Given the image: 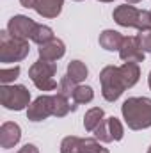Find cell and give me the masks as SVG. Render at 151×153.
<instances>
[{"label": "cell", "instance_id": "5", "mask_svg": "<svg viewBox=\"0 0 151 153\" xmlns=\"http://www.w3.org/2000/svg\"><path fill=\"white\" fill-rule=\"evenodd\" d=\"M57 64L50 62V61H36L30 68H29V76L32 80V84L38 87L39 91H53L59 87L57 80Z\"/></svg>", "mask_w": 151, "mask_h": 153}, {"label": "cell", "instance_id": "2", "mask_svg": "<svg viewBox=\"0 0 151 153\" xmlns=\"http://www.w3.org/2000/svg\"><path fill=\"white\" fill-rule=\"evenodd\" d=\"M114 22L121 27H132L137 30H146L151 29V14L150 11L137 9L132 4H123L117 5L112 13Z\"/></svg>", "mask_w": 151, "mask_h": 153}, {"label": "cell", "instance_id": "23", "mask_svg": "<svg viewBox=\"0 0 151 153\" xmlns=\"http://www.w3.org/2000/svg\"><path fill=\"white\" fill-rule=\"evenodd\" d=\"M20 76V66H13V68H2L0 70V82L2 84H11Z\"/></svg>", "mask_w": 151, "mask_h": 153}, {"label": "cell", "instance_id": "1", "mask_svg": "<svg viewBox=\"0 0 151 153\" xmlns=\"http://www.w3.org/2000/svg\"><path fill=\"white\" fill-rule=\"evenodd\" d=\"M121 114L130 130H144L151 126V98L132 96L121 105Z\"/></svg>", "mask_w": 151, "mask_h": 153}, {"label": "cell", "instance_id": "9", "mask_svg": "<svg viewBox=\"0 0 151 153\" xmlns=\"http://www.w3.org/2000/svg\"><path fill=\"white\" fill-rule=\"evenodd\" d=\"M119 57L121 61L124 62H144V57H146V52L141 48V43L137 36H126L121 48H119Z\"/></svg>", "mask_w": 151, "mask_h": 153}, {"label": "cell", "instance_id": "21", "mask_svg": "<svg viewBox=\"0 0 151 153\" xmlns=\"http://www.w3.org/2000/svg\"><path fill=\"white\" fill-rule=\"evenodd\" d=\"M82 139L76 135H68L61 143V153H80Z\"/></svg>", "mask_w": 151, "mask_h": 153}, {"label": "cell", "instance_id": "26", "mask_svg": "<svg viewBox=\"0 0 151 153\" xmlns=\"http://www.w3.org/2000/svg\"><path fill=\"white\" fill-rule=\"evenodd\" d=\"M20 4H21L23 7H27V9H34L36 4H38V0H20Z\"/></svg>", "mask_w": 151, "mask_h": 153}, {"label": "cell", "instance_id": "29", "mask_svg": "<svg viewBox=\"0 0 151 153\" xmlns=\"http://www.w3.org/2000/svg\"><path fill=\"white\" fill-rule=\"evenodd\" d=\"M98 2H105V4H109V2H114V0H98Z\"/></svg>", "mask_w": 151, "mask_h": 153}, {"label": "cell", "instance_id": "4", "mask_svg": "<svg viewBox=\"0 0 151 153\" xmlns=\"http://www.w3.org/2000/svg\"><path fill=\"white\" fill-rule=\"evenodd\" d=\"M0 103L7 111H23L30 105V91L21 84H2Z\"/></svg>", "mask_w": 151, "mask_h": 153}, {"label": "cell", "instance_id": "32", "mask_svg": "<svg viewBox=\"0 0 151 153\" xmlns=\"http://www.w3.org/2000/svg\"><path fill=\"white\" fill-rule=\"evenodd\" d=\"M150 14H151V11H150Z\"/></svg>", "mask_w": 151, "mask_h": 153}, {"label": "cell", "instance_id": "7", "mask_svg": "<svg viewBox=\"0 0 151 153\" xmlns=\"http://www.w3.org/2000/svg\"><path fill=\"white\" fill-rule=\"evenodd\" d=\"M36 27V22L25 14H14L9 23H7V32L13 38H20V39H30L32 30Z\"/></svg>", "mask_w": 151, "mask_h": 153}, {"label": "cell", "instance_id": "13", "mask_svg": "<svg viewBox=\"0 0 151 153\" xmlns=\"http://www.w3.org/2000/svg\"><path fill=\"white\" fill-rule=\"evenodd\" d=\"M64 0H38L36 4V13L43 18H57L62 11Z\"/></svg>", "mask_w": 151, "mask_h": 153}, {"label": "cell", "instance_id": "17", "mask_svg": "<svg viewBox=\"0 0 151 153\" xmlns=\"http://www.w3.org/2000/svg\"><path fill=\"white\" fill-rule=\"evenodd\" d=\"M66 75L70 76L73 82L80 84V82H84V80L87 78V75H89V70H87V66H85L82 61L75 59V61H71V62L68 64V73H66Z\"/></svg>", "mask_w": 151, "mask_h": 153}, {"label": "cell", "instance_id": "22", "mask_svg": "<svg viewBox=\"0 0 151 153\" xmlns=\"http://www.w3.org/2000/svg\"><path fill=\"white\" fill-rule=\"evenodd\" d=\"M76 82H73L70 76H62L61 78V82H59V87H57V93L59 94H62V96H66V98H73V93H75L76 89Z\"/></svg>", "mask_w": 151, "mask_h": 153}, {"label": "cell", "instance_id": "28", "mask_svg": "<svg viewBox=\"0 0 151 153\" xmlns=\"http://www.w3.org/2000/svg\"><path fill=\"white\" fill-rule=\"evenodd\" d=\"M148 85H150V89H151V71H150V76H148Z\"/></svg>", "mask_w": 151, "mask_h": 153}, {"label": "cell", "instance_id": "24", "mask_svg": "<svg viewBox=\"0 0 151 153\" xmlns=\"http://www.w3.org/2000/svg\"><path fill=\"white\" fill-rule=\"evenodd\" d=\"M137 39H139V43H141V48H142L146 53H148V52H151V29L139 30Z\"/></svg>", "mask_w": 151, "mask_h": 153}, {"label": "cell", "instance_id": "11", "mask_svg": "<svg viewBox=\"0 0 151 153\" xmlns=\"http://www.w3.org/2000/svg\"><path fill=\"white\" fill-rule=\"evenodd\" d=\"M21 139V128L18 123L13 121H5L0 126V146L4 150H11L14 148Z\"/></svg>", "mask_w": 151, "mask_h": 153}, {"label": "cell", "instance_id": "31", "mask_svg": "<svg viewBox=\"0 0 151 153\" xmlns=\"http://www.w3.org/2000/svg\"><path fill=\"white\" fill-rule=\"evenodd\" d=\"M75 2H82V0H75Z\"/></svg>", "mask_w": 151, "mask_h": 153}, {"label": "cell", "instance_id": "19", "mask_svg": "<svg viewBox=\"0 0 151 153\" xmlns=\"http://www.w3.org/2000/svg\"><path fill=\"white\" fill-rule=\"evenodd\" d=\"M93 98H94V91H93V87H89V85H82V84L76 85L75 93H73V103H75V105L89 103V102H93Z\"/></svg>", "mask_w": 151, "mask_h": 153}, {"label": "cell", "instance_id": "25", "mask_svg": "<svg viewBox=\"0 0 151 153\" xmlns=\"http://www.w3.org/2000/svg\"><path fill=\"white\" fill-rule=\"evenodd\" d=\"M16 153H39V148L36 144H25V146H21Z\"/></svg>", "mask_w": 151, "mask_h": 153}, {"label": "cell", "instance_id": "20", "mask_svg": "<svg viewBox=\"0 0 151 153\" xmlns=\"http://www.w3.org/2000/svg\"><path fill=\"white\" fill-rule=\"evenodd\" d=\"M80 153H110V152L105 146H101L96 137H85V139H82Z\"/></svg>", "mask_w": 151, "mask_h": 153}, {"label": "cell", "instance_id": "12", "mask_svg": "<svg viewBox=\"0 0 151 153\" xmlns=\"http://www.w3.org/2000/svg\"><path fill=\"white\" fill-rule=\"evenodd\" d=\"M123 41H124V36L112 29H107L100 34V46L107 52H119Z\"/></svg>", "mask_w": 151, "mask_h": 153}, {"label": "cell", "instance_id": "14", "mask_svg": "<svg viewBox=\"0 0 151 153\" xmlns=\"http://www.w3.org/2000/svg\"><path fill=\"white\" fill-rule=\"evenodd\" d=\"M119 70H121V75H123L126 89L133 87L139 82V78H141V68H139L137 62H124V64L119 66Z\"/></svg>", "mask_w": 151, "mask_h": 153}, {"label": "cell", "instance_id": "6", "mask_svg": "<svg viewBox=\"0 0 151 153\" xmlns=\"http://www.w3.org/2000/svg\"><path fill=\"white\" fill-rule=\"evenodd\" d=\"M100 84H101V94L107 102L119 100V96L126 91L119 66H105L100 73Z\"/></svg>", "mask_w": 151, "mask_h": 153}, {"label": "cell", "instance_id": "10", "mask_svg": "<svg viewBox=\"0 0 151 153\" xmlns=\"http://www.w3.org/2000/svg\"><path fill=\"white\" fill-rule=\"evenodd\" d=\"M38 53H39V59H43V61L57 62L59 59L64 57V53H66V45H64L62 39L53 38V39H50L48 43L41 45L38 48Z\"/></svg>", "mask_w": 151, "mask_h": 153}, {"label": "cell", "instance_id": "16", "mask_svg": "<svg viewBox=\"0 0 151 153\" xmlns=\"http://www.w3.org/2000/svg\"><path fill=\"white\" fill-rule=\"evenodd\" d=\"M103 119H105L103 109H101V107H93V109H89V111L85 112V116H84V128H85L87 132H94L96 126H98Z\"/></svg>", "mask_w": 151, "mask_h": 153}, {"label": "cell", "instance_id": "18", "mask_svg": "<svg viewBox=\"0 0 151 153\" xmlns=\"http://www.w3.org/2000/svg\"><path fill=\"white\" fill-rule=\"evenodd\" d=\"M53 30L48 27V25H41V23H36V27H34V30H32V36H30V41H34L36 45H44V43H48L50 39H53Z\"/></svg>", "mask_w": 151, "mask_h": 153}, {"label": "cell", "instance_id": "27", "mask_svg": "<svg viewBox=\"0 0 151 153\" xmlns=\"http://www.w3.org/2000/svg\"><path fill=\"white\" fill-rule=\"evenodd\" d=\"M139 2H141V0H126V4H132V5H133V4H139Z\"/></svg>", "mask_w": 151, "mask_h": 153}, {"label": "cell", "instance_id": "30", "mask_svg": "<svg viewBox=\"0 0 151 153\" xmlns=\"http://www.w3.org/2000/svg\"><path fill=\"white\" fill-rule=\"evenodd\" d=\"M148 153H151V146H150V148H148Z\"/></svg>", "mask_w": 151, "mask_h": 153}, {"label": "cell", "instance_id": "3", "mask_svg": "<svg viewBox=\"0 0 151 153\" xmlns=\"http://www.w3.org/2000/svg\"><path fill=\"white\" fill-rule=\"evenodd\" d=\"M30 52L29 39L13 38L7 29L0 32V62L9 64V62H20L23 61Z\"/></svg>", "mask_w": 151, "mask_h": 153}, {"label": "cell", "instance_id": "8", "mask_svg": "<svg viewBox=\"0 0 151 153\" xmlns=\"http://www.w3.org/2000/svg\"><path fill=\"white\" fill-rule=\"evenodd\" d=\"M53 116V107H52V94H41L38 96L27 109V119L38 123L46 117Z\"/></svg>", "mask_w": 151, "mask_h": 153}, {"label": "cell", "instance_id": "15", "mask_svg": "<svg viewBox=\"0 0 151 153\" xmlns=\"http://www.w3.org/2000/svg\"><path fill=\"white\" fill-rule=\"evenodd\" d=\"M52 107H53V116L55 117H64L70 114V111H75L76 105L70 103V98L62 96V94H52Z\"/></svg>", "mask_w": 151, "mask_h": 153}]
</instances>
